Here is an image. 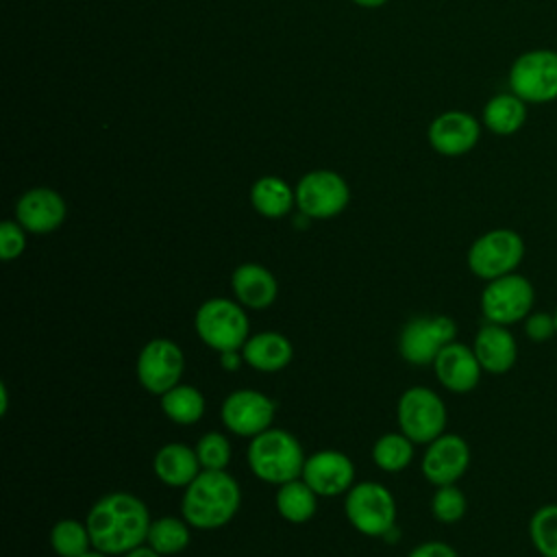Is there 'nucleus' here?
Wrapping results in <instances>:
<instances>
[{
	"label": "nucleus",
	"instance_id": "1",
	"mask_svg": "<svg viewBox=\"0 0 557 557\" xmlns=\"http://www.w3.org/2000/svg\"><path fill=\"white\" fill-rule=\"evenodd\" d=\"M150 522L146 503L131 492L100 496L85 520L91 546L107 555H124L141 546L148 537Z\"/></svg>",
	"mask_w": 557,
	"mask_h": 557
},
{
	"label": "nucleus",
	"instance_id": "2",
	"mask_svg": "<svg viewBox=\"0 0 557 557\" xmlns=\"http://www.w3.org/2000/svg\"><path fill=\"white\" fill-rule=\"evenodd\" d=\"M242 505L239 483L226 470H200L185 487L181 513L194 529H220Z\"/></svg>",
	"mask_w": 557,
	"mask_h": 557
},
{
	"label": "nucleus",
	"instance_id": "3",
	"mask_svg": "<svg viewBox=\"0 0 557 557\" xmlns=\"http://www.w3.org/2000/svg\"><path fill=\"white\" fill-rule=\"evenodd\" d=\"M246 457L252 474L259 481L276 487L298 479L307 459L296 435L276 426L255 435L248 444Z\"/></svg>",
	"mask_w": 557,
	"mask_h": 557
},
{
	"label": "nucleus",
	"instance_id": "4",
	"mask_svg": "<svg viewBox=\"0 0 557 557\" xmlns=\"http://www.w3.org/2000/svg\"><path fill=\"white\" fill-rule=\"evenodd\" d=\"M237 300H228L222 296L205 300L194 318L196 333L205 346L215 352L242 350L246 339L250 337L248 315Z\"/></svg>",
	"mask_w": 557,
	"mask_h": 557
},
{
	"label": "nucleus",
	"instance_id": "5",
	"mask_svg": "<svg viewBox=\"0 0 557 557\" xmlns=\"http://www.w3.org/2000/svg\"><path fill=\"white\" fill-rule=\"evenodd\" d=\"M524 239L513 228H492L479 235L466 255L468 268L476 278L494 281L511 274L524 259Z\"/></svg>",
	"mask_w": 557,
	"mask_h": 557
},
{
	"label": "nucleus",
	"instance_id": "6",
	"mask_svg": "<svg viewBox=\"0 0 557 557\" xmlns=\"http://www.w3.org/2000/svg\"><path fill=\"white\" fill-rule=\"evenodd\" d=\"M509 91L527 104L557 100V50L535 48L518 54L509 67Z\"/></svg>",
	"mask_w": 557,
	"mask_h": 557
},
{
	"label": "nucleus",
	"instance_id": "7",
	"mask_svg": "<svg viewBox=\"0 0 557 557\" xmlns=\"http://www.w3.org/2000/svg\"><path fill=\"white\" fill-rule=\"evenodd\" d=\"M533 305L535 287L520 272H511L494 281H487L479 298L483 320L503 326L522 322L533 311Z\"/></svg>",
	"mask_w": 557,
	"mask_h": 557
},
{
	"label": "nucleus",
	"instance_id": "8",
	"mask_svg": "<svg viewBox=\"0 0 557 557\" xmlns=\"http://www.w3.org/2000/svg\"><path fill=\"white\" fill-rule=\"evenodd\" d=\"M396 420L400 433H405L413 444H429L444 433L448 413L437 392L424 385H413L400 394Z\"/></svg>",
	"mask_w": 557,
	"mask_h": 557
},
{
	"label": "nucleus",
	"instance_id": "9",
	"mask_svg": "<svg viewBox=\"0 0 557 557\" xmlns=\"http://www.w3.org/2000/svg\"><path fill=\"white\" fill-rule=\"evenodd\" d=\"M344 511L348 522L368 537H385L396 527V500L374 481H363L346 492Z\"/></svg>",
	"mask_w": 557,
	"mask_h": 557
},
{
	"label": "nucleus",
	"instance_id": "10",
	"mask_svg": "<svg viewBox=\"0 0 557 557\" xmlns=\"http://www.w3.org/2000/svg\"><path fill=\"white\" fill-rule=\"evenodd\" d=\"M457 324L448 315H416L398 337L400 357L411 366H433L440 350L455 342Z\"/></svg>",
	"mask_w": 557,
	"mask_h": 557
},
{
	"label": "nucleus",
	"instance_id": "11",
	"mask_svg": "<svg viewBox=\"0 0 557 557\" xmlns=\"http://www.w3.org/2000/svg\"><path fill=\"white\" fill-rule=\"evenodd\" d=\"M350 202L348 183L333 170L307 172L296 185V207L311 220L339 215Z\"/></svg>",
	"mask_w": 557,
	"mask_h": 557
},
{
	"label": "nucleus",
	"instance_id": "12",
	"mask_svg": "<svg viewBox=\"0 0 557 557\" xmlns=\"http://www.w3.org/2000/svg\"><path fill=\"white\" fill-rule=\"evenodd\" d=\"M183 370L185 355L181 346L168 337H154L148 344H144L135 363L139 385L154 396H161L174 385H178Z\"/></svg>",
	"mask_w": 557,
	"mask_h": 557
},
{
	"label": "nucleus",
	"instance_id": "13",
	"mask_svg": "<svg viewBox=\"0 0 557 557\" xmlns=\"http://www.w3.org/2000/svg\"><path fill=\"white\" fill-rule=\"evenodd\" d=\"M276 416V403L257 392V389H235L231 392L220 407V418L222 424L239 435V437H255L263 431H268L274 422Z\"/></svg>",
	"mask_w": 557,
	"mask_h": 557
},
{
	"label": "nucleus",
	"instance_id": "14",
	"mask_svg": "<svg viewBox=\"0 0 557 557\" xmlns=\"http://www.w3.org/2000/svg\"><path fill=\"white\" fill-rule=\"evenodd\" d=\"M470 466V446L457 433H442L426 444L422 455V474L431 485L457 483Z\"/></svg>",
	"mask_w": 557,
	"mask_h": 557
},
{
	"label": "nucleus",
	"instance_id": "15",
	"mask_svg": "<svg viewBox=\"0 0 557 557\" xmlns=\"http://www.w3.org/2000/svg\"><path fill=\"white\" fill-rule=\"evenodd\" d=\"M426 139L435 152L444 157H461L479 144L481 124L466 111H444L429 124Z\"/></svg>",
	"mask_w": 557,
	"mask_h": 557
},
{
	"label": "nucleus",
	"instance_id": "16",
	"mask_svg": "<svg viewBox=\"0 0 557 557\" xmlns=\"http://www.w3.org/2000/svg\"><path fill=\"white\" fill-rule=\"evenodd\" d=\"M300 476L318 496H339L352 487L355 466L339 450H318L305 459Z\"/></svg>",
	"mask_w": 557,
	"mask_h": 557
},
{
	"label": "nucleus",
	"instance_id": "17",
	"mask_svg": "<svg viewBox=\"0 0 557 557\" xmlns=\"http://www.w3.org/2000/svg\"><path fill=\"white\" fill-rule=\"evenodd\" d=\"M67 215L65 200L50 187H33L24 191L15 202V220L24 231L46 235L57 231Z\"/></svg>",
	"mask_w": 557,
	"mask_h": 557
},
{
	"label": "nucleus",
	"instance_id": "18",
	"mask_svg": "<svg viewBox=\"0 0 557 557\" xmlns=\"http://www.w3.org/2000/svg\"><path fill=\"white\" fill-rule=\"evenodd\" d=\"M435 376L442 387H446L453 394H468L472 392L483 374V368L472 350V346H466L461 342L446 344L440 355L433 361Z\"/></svg>",
	"mask_w": 557,
	"mask_h": 557
},
{
	"label": "nucleus",
	"instance_id": "19",
	"mask_svg": "<svg viewBox=\"0 0 557 557\" xmlns=\"http://www.w3.org/2000/svg\"><path fill=\"white\" fill-rule=\"evenodd\" d=\"M472 350L487 374H507L518 361V342L509 326L483 322L472 339Z\"/></svg>",
	"mask_w": 557,
	"mask_h": 557
},
{
	"label": "nucleus",
	"instance_id": "20",
	"mask_svg": "<svg viewBox=\"0 0 557 557\" xmlns=\"http://www.w3.org/2000/svg\"><path fill=\"white\" fill-rule=\"evenodd\" d=\"M231 287L237 302L246 309H268L278 296L274 274L261 263H242L231 274Z\"/></svg>",
	"mask_w": 557,
	"mask_h": 557
},
{
	"label": "nucleus",
	"instance_id": "21",
	"mask_svg": "<svg viewBox=\"0 0 557 557\" xmlns=\"http://www.w3.org/2000/svg\"><path fill=\"white\" fill-rule=\"evenodd\" d=\"M152 468L157 479L170 487H187L202 470L196 448L183 442L163 444L154 455Z\"/></svg>",
	"mask_w": 557,
	"mask_h": 557
},
{
	"label": "nucleus",
	"instance_id": "22",
	"mask_svg": "<svg viewBox=\"0 0 557 557\" xmlns=\"http://www.w3.org/2000/svg\"><path fill=\"white\" fill-rule=\"evenodd\" d=\"M242 355L244 363L259 372H278L289 366L294 357V346L283 333L263 331L246 339V344L242 346Z\"/></svg>",
	"mask_w": 557,
	"mask_h": 557
},
{
	"label": "nucleus",
	"instance_id": "23",
	"mask_svg": "<svg viewBox=\"0 0 557 557\" xmlns=\"http://www.w3.org/2000/svg\"><path fill=\"white\" fill-rule=\"evenodd\" d=\"M529 104L513 91L492 96L483 107V124L490 133L507 137L518 133L527 122Z\"/></svg>",
	"mask_w": 557,
	"mask_h": 557
},
{
	"label": "nucleus",
	"instance_id": "24",
	"mask_svg": "<svg viewBox=\"0 0 557 557\" xmlns=\"http://www.w3.org/2000/svg\"><path fill=\"white\" fill-rule=\"evenodd\" d=\"M250 202L259 215L276 220L294 209L296 189L278 176H261L250 187Z\"/></svg>",
	"mask_w": 557,
	"mask_h": 557
},
{
	"label": "nucleus",
	"instance_id": "25",
	"mask_svg": "<svg viewBox=\"0 0 557 557\" xmlns=\"http://www.w3.org/2000/svg\"><path fill=\"white\" fill-rule=\"evenodd\" d=\"M276 509L281 518L292 524L309 522L318 509V494L307 485L302 476L278 485L276 492Z\"/></svg>",
	"mask_w": 557,
	"mask_h": 557
},
{
	"label": "nucleus",
	"instance_id": "26",
	"mask_svg": "<svg viewBox=\"0 0 557 557\" xmlns=\"http://www.w3.org/2000/svg\"><path fill=\"white\" fill-rule=\"evenodd\" d=\"M159 398L163 413L176 424H196L205 416V396L194 385L178 383Z\"/></svg>",
	"mask_w": 557,
	"mask_h": 557
},
{
	"label": "nucleus",
	"instance_id": "27",
	"mask_svg": "<svg viewBox=\"0 0 557 557\" xmlns=\"http://www.w3.org/2000/svg\"><path fill=\"white\" fill-rule=\"evenodd\" d=\"M189 522L185 518H174V516H161L150 522L146 544L154 548L159 555H178L183 553L189 542H191V531Z\"/></svg>",
	"mask_w": 557,
	"mask_h": 557
},
{
	"label": "nucleus",
	"instance_id": "28",
	"mask_svg": "<svg viewBox=\"0 0 557 557\" xmlns=\"http://www.w3.org/2000/svg\"><path fill=\"white\" fill-rule=\"evenodd\" d=\"M413 446L405 433H385L372 446V461L383 472H400L413 461Z\"/></svg>",
	"mask_w": 557,
	"mask_h": 557
},
{
	"label": "nucleus",
	"instance_id": "29",
	"mask_svg": "<svg viewBox=\"0 0 557 557\" xmlns=\"http://www.w3.org/2000/svg\"><path fill=\"white\" fill-rule=\"evenodd\" d=\"M529 540L540 557H557V503L540 505L531 513Z\"/></svg>",
	"mask_w": 557,
	"mask_h": 557
},
{
	"label": "nucleus",
	"instance_id": "30",
	"mask_svg": "<svg viewBox=\"0 0 557 557\" xmlns=\"http://www.w3.org/2000/svg\"><path fill=\"white\" fill-rule=\"evenodd\" d=\"M50 546L59 557H81L94 548L87 524L72 518L59 520L50 529Z\"/></svg>",
	"mask_w": 557,
	"mask_h": 557
},
{
	"label": "nucleus",
	"instance_id": "31",
	"mask_svg": "<svg viewBox=\"0 0 557 557\" xmlns=\"http://www.w3.org/2000/svg\"><path fill=\"white\" fill-rule=\"evenodd\" d=\"M466 509H468V500H466V494L457 487V483L440 485L431 498V513L435 520L444 524L459 522L466 516Z\"/></svg>",
	"mask_w": 557,
	"mask_h": 557
},
{
	"label": "nucleus",
	"instance_id": "32",
	"mask_svg": "<svg viewBox=\"0 0 557 557\" xmlns=\"http://www.w3.org/2000/svg\"><path fill=\"white\" fill-rule=\"evenodd\" d=\"M194 448L202 470H226L231 461V442L226 440V435L209 431L196 442Z\"/></svg>",
	"mask_w": 557,
	"mask_h": 557
},
{
	"label": "nucleus",
	"instance_id": "33",
	"mask_svg": "<svg viewBox=\"0 0 557 557\" xmlns=\"http://www.w3.org/2000/svg\"><path fill=\"white\" fill-rule=\"evenodd\" d=\"M26 248V231L17 220H4L0 224V259L13 261Z\"/></svg>",
	"mask_w": 557,
	"mask_h": 557
},
{
	"label": "nucleus",
	"instance_id": "34",
	"mask_svg": "<svg viewBox=\"0 0 557 557\" xmlns=\"http://www.w3.org/2000/svg\"><path fill=\"white\" fill-rule=\"evenodd\" d=\"M522 331L527 335L529 342L533 344H544L553 337H557V324L553 318V311H531L524 320H522Z\"/></svg>",
	"mask_w": 557,
	"mask_h": 557
},
{
	"label": "nucleus",
	"instance_id": "35",
	"mask_svg": "<svg viewBox=\"0 0 557 557\" xmlns=\"http://www.w3.org/2000/svg\"><path fill=\"white\" fill-rule=\"evenodd\" d=\"M407 557H459V553L446 542L431 540V542H422V544L413 546Z\"/></svg>",
	"mask_w": 557,
	"mask_h": 557
},
{
	"label": "nucleus",
	"instance_id": "36",
	"mask_svg": "<svg viewBox=\"0 0 557 557\" xmlns=\"http://www.w3.org/2000/svg\"><path fill=\"white\" fill-rule=\"evenodd\" d=\"M244 363V355L242 350H228V352H220V366L228 372L239 370V366Z\"/></svg>",
	"mask_w": 557,
	"mask_h": 557
},
{
	"label": "nucleus",
	"instance_id": "37",
	"mask_svg": "<svg viewBox=\"0 0 557 557\" xmlns=\"http://www.w3.org/2000/svg\"><path fill=\"white\" fill-rule=\"evenodd\" d=\"M122 557H163V555H159V553H157L154 548H150L148 544H141V546H137V548L124 553Z\"/></svg>",
	"mask_w": 557,
	"mask_h": 557
},
{
	"label": "nucleus",
	"instance_id": "38",
	"mask_svg": "<svg viewBox=\"0 0 557 557\" xmlns=\"http://www.w3.org/2000/svg\"><path fill=\"white\" fill-rule=\"evenodd\" d=\"M352 2L359 7H366V9H376V7H383L387 0H352Z\"/></svg>",
	"mask_w": 557,
	"mask_h": 557
},
{
	"label": "nucleus",
	"instance_id": "39",
	"mask_svg": "<svg viewBox=\"0 0 557 557\" xmlns=\"http://www.w3.org/2000/svg\"><path fill=\"white\" fill-rule=\"evenodd\" d=\"M81 557H111V555H107V553H102V550H96V548H89L85 555H81Z\"/></svg>",
	"mask_w": 557,
	"mask_h": 557
},
{
	"label": "nucleus",
	"instance_id": "40",
	"mask_svg": "<svg viewBox=\"0 0 557 557\" xmlns=\"http://www.w3.org/2000/svg\"><path fill=\"white\" fill-rule=\"evenodd\" d=\"M553 318H555V324H557V305H555V309H553Z\"/></svg>",
	"mask_w": 557,
	"mask_h": 557
}]
</instances>
